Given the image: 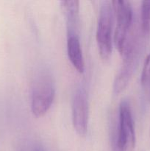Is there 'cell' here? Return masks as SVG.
<instances>
[{
  "instance_id": "cell-7",
  "label": "cell",
  "mask_w": 150,
  "mask_h": 151,
  "mask_svg": "<svg viewBox=\"0 0 150 151\" xmlns=\"http://www.w3.org/2000/svg\"><path fill=\"white\" fill-rule=\"evenodd\" d=\"M67 52L74 67L82 73L85 70V61L79 38L76 35H69L67 41Z\"/></svg>"
},
{
  "instance_id": "cell-9",
  "label": "cell",
  "mask_w": 150,
  "mask_h": 151,
  "mask_svg": "<svg viewBox=\"0 0 150 151\" xmlns=\"http://www.w3.org/2000/svg\"><path fill=\"white\" fill-rule=\"evenodd\" d=\"M141 25L144 33L150 34V1H142Z\"/></svg>"
},
{
  "instance_id": "cell-5",
  "label": "cell",
  "mask_w": 150,
  "mask_h": 151,
  "mask_svg": "<svg viewBox=\"0 0 150 151\" xmlns=\"http://www.w3.org/2000/svg\"><path fill=\"white\" fill-rule=\"evenodd\" d=\"M72 122L78 134L84 137L88 131V95L83 88L76 90L72 100Z\"/></svg>"
},
{
  "instance_id": "cell-6",
  "label": "cell",
  "mask_w": 150,
  "mask_h": 151,
  "mask_svg": "<svg viewBox=\"0 0 150 151\" xmlns=\"http://www.w3.org/2000/svg\"><path fill=\"white\" fill-rule=\"evenodd\" d=\"M134 48L123 56L124 60L119 73L115 78L113 83V91L115 94H119L128 85L133 72L134 67Z\"/></svg>"
},
{
  "instance_id": "cell-11",
  "label": "cell",
  "mask_w": 150,
  "mask_h": 151,
  "mask_svg": "<svg viewBox=\"0 0 150 151\" xmlns=\"http://www.w3.org/2000/svg\"><path fill=\"white\" fill-rule=\"evenodd\" d=\"M35 151H44V150H43V149H41V148H38V149H37Z\"/></svg>"
},
{
  "instance_id": "cell-3",
  "label": "cell",
  "mask_w": 150,
  "mask_h": 151,
  "mask_svg": "<svg viewBox=\"0 0 150 151\" xmlns=\"http://www.w3.org/2000/svg\"><path fill=\"white\" fill-rule=\"evenodd\" d=\"M113 15L111 1H102L99 12L96 41L100 56L105 60H108L112 52Z\"/></svg>"
},
{
  "instance_id": "cell-4",
  "label": "cell",
  "mask_w": 150,
  "mask_h": 151,
  "mask_svg": "<svg viewBox=\"0 0 150 151\" xmlns=\"http://www.w3.org/2000/svg\"><path fill=\"white\" fill-rule=\"evenodd\" d=\"M55 96V86L51 75L41 74L32 89L31 109L35 116H42L51 107Z\"/></svg>"
},
{
  "instance_id": "cell-8",
  "label": "cell",
  "mask_w": 150,
  "mask_h": 151,
  "mask_svg": "<svg viewBox=\"0 0 150 151\" xmlns=\"http://www.w3.org/2000/svg\"><path fill=\"white\" fill-rule=\"evenodd\" d=\"M62 11L67 21L69 26V35H76V25L78 22L79 11V1L76 0H68L60 1Z\"/></svg>"
},
{
  "instance_id": "cell-10",
  "label": "cell",
  "mask_w": 150,
  "mask_h": 151,
  "mask_svg": "<svg viewBox=\"0 0 150 151\" xmlns=\"http://www.w3.org/2000/svg\"><path fill=\"white\" fill-rule=\"evenodd\" d=\"M141 82L143 86H150V54L148 55L144 62L141 73Z\"/></svg>"
},
{
  "instance_id": "cell-1",
  "label": "cell",
  "mask_w": 150,
  "mask_h": 151,
  "mask_svg": "<svg viewBox=\"0 0 150 151\" xmlns=\"http://www.w3.org/2000/svg\"><path fill=\"white\" fill-rule=\"evenodd\" d=\"M112 151H133L135 146V133L131 109L127 102L119 106V125L112 132Z\"/></svg>"
},
{
  "instance_id": "cell-2",
  "label": "cell",
  "mask_w": 150,
  "mask_h": 151,
  "mask_svg": "<svg viewBox=\"0 0 150 151\" xmlns=\"http://www.w3.org/2000/svg\"><path fill=\"white\" fill-rule=\"evenodd\" d=\"M113 13L116 18V27L114 32V42L118 50L124 55L131 47L128 35L132 22V9L129 1L124 0L112 1Z\"/></svg>"
}]
</instances>
